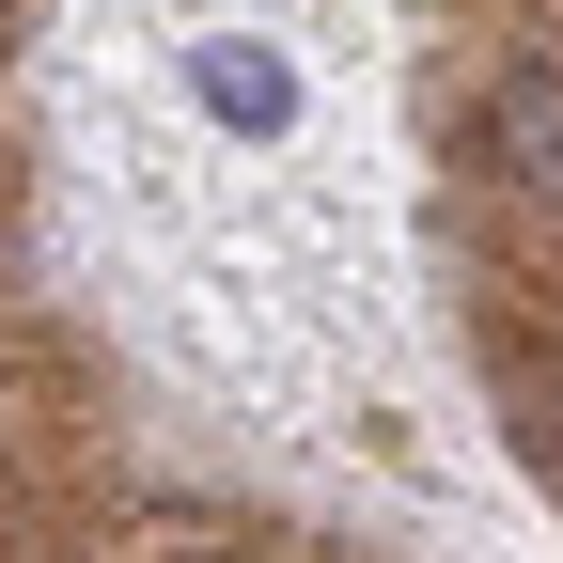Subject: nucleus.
Returning <instances> with one entry per match:
<instances>
[{
  "mask_svg": "<svg viewBox=\"0 0 563 563\" xmlns=\"http://www.w3.org/2000/svg\"><path fill=\"white\" fill-rule=\"evenodd\" d=\"M485 157L517 188H563V79H501L485 95Z\"/></svg>",
  "mask_w": 563,
  "mask_h": 563,
  "instance_id": "f257e3e1",
  "label": "nucleus"
},
{
  "mask_svg": "<svg viewBox=\"0 0 563 563\" xmlns=\"http://www.w3.org/2000/svg\"><path fill=\"white\" fill-rule=\"evenodd\" d=\"M188 79H203V110H235V125H298V79H282L266 47H203Z\"/></svg>",
  "mask_w": 563,
  "mask_h": 563,
  "instance_id": "f03ea898",
  "label": "nucleus"
}]
</instances>
